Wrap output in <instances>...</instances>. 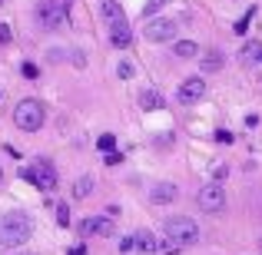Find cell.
<instances>
[{
    "mask_svg": "<svg viewBox=\"0 0 262 255\" xmlns=\"http://www.w3.org/2000/svg\"><path fill=\"white\" fill-rule=\"evenodd\" d=\"M33 236V219L27 212H4L0 216V249H17Z\"/></svg>",
    "mask_w": 262,
    "mask_h": 255,
    "instance_id": "1",
    "label": "cell"
},
{
    "mask_svg": "<svg viewBox=\"0 0 262 255\" xmlns=\"http://www.w3.org/2000/svg\"><path fill=\"white\" fill-rule=\"evenodd\" d=\"M103 20H106V30H110V43L116 50H126L133 47V27H129L126 13L116 0H103Z\"/></svg>",
    "mask_w": 262,
    "mask_h": 255,
    "instance_id": "2",
    "label": "cell"
},
{
    "mask_svg": "<svg viewBox=\"0 0 262 255\" xmlns=\"http://www.w3.org/2000/svg\"><path fill=\"white\" fill-rule=\"evenodd\" d=\"M163 236H166L169 242H176L179 249H183V245H196L199 242V225H196V219H189V216H169L166 222H163Z\"/></svg>",
    "mask_w": 262,
    "mask_h": 255,
    "instance_id": "3",
    "label": "cell"
},
{
    "mask_svg": "<svg viewBox=\"0 0 262 255\" xmlns=\"http://www.w3.org/2000/svg\"><path fill=\"white\" fill-rule=\"evenodd\" d=\"M47 120V109L40 100H20L17 106H13V126L20 129V133H37L40 126H43Z\"/></svg>",
    "mask_w": 262,
    "mask_h": 255,
    "instance_id": "4",
    "label": "cell"
},
{
    "mask_svg": "<svg viewBox=\"0 0 262 255\" xmlns=\"http://www.w3.org/2000/svg\"><path fill=\"white\" fill-rule=\"evenodd\" d=\"M33 17H37L40 30H60V27H67V4L63 0H37Z\"/></svg>",
    "mask_w": 262,
    "mask_h": 255,
    "instance_id": "5",
    "label": "cell"
},
{
    "mask_svg": "<svg viewBox=\"0 0 262 255\" xmlns=\"http://www.w3.org/2000/svg\"><path fill=\"white\" fill-rule=\"evenodd\" d=\"M20 179L33 182L37 189H43V192H50L53 186H57V172H53V166L47 159H37V163H30V166H24V169H20Z\"/></svg>",
    "mask_w": 262,
    "mask_h": 255,
    "instance_id": "6",
    "label": "cell"
},
{
    "mask_svg": "<svg viewBox=\"0 0 262 255\" xmlns=\"http://www.w3.org/2000/svg\"><path fill=\"white\" fill-rule=\"evenodd\" d=\"M196 202H199V209L209 212V216L223 212L226 209V192H223V186H219V182L203 186V189H199V196H196Z\"/></svg>",
    "mask_w": 262,
    "mask_h": 255,
    "instance_id": "7",
    "label": "cell"
},
{
    "mask_svg": "<svg viewBox=\"0 0 262 255\" xmlns=\"http://www.w3.org/2000/svg\"><path fill=\"white\" fill-rule=\"evenodd\" d=\"M143 33H146L149 43H166V40H173L176 33H179V24H176V20H169V17H160V20H149V27Z\"/></svg>",
    "mask_w": 262,
    "mask_h": 255,
    "instance_id": "8",
    "label": "cell"
},
{
    "mask_svg": "<svg viewBox=\"0 0 262 255\" xmlns=\"http://www.w3.org/2000/svg\"><path fill=\"white\" fill-rule=\"evenodd\" d=\"M80 236H113V216H90L80 222Z\"/></svg>",
    "mask_w": 262,
    "mask_h": 255,
    "instance_id": "9",
    "label": "cell"
},
{
    "mask_svg": "<svg viewBox=\"0 0 262 255\" xmlns=\"http://www.w3.org/2000/svg\"><path fill=\"white\" fill-rule=\"evenodd\" d=\"M176 96H179V103H186V106H189V103H199V100L206 96V80H199V77H189L183 86L176 89Z\"/></svg>",
    "mask_w": 262,
    "mask_h": 255,
    "instance_id": "10",
    "label": "cell"
},
{
    "mask_svg": "<svg viewBox=\"0 0 262 255\" xmlns=\"http://www.w3.org/2000/svg\"><path fill=\"white\" fill-rule=\"evenodd\" d=\"M133 239H136V249L146 252V255H163V245H166L160 236H153V232H146V229H140Z\"/></svg>",
    "mask_w": 262,
    "mask_h": 255,
    "instance_id": "11",
    "label": "cell"
},
{
    "mask_svg": "<svg viewBox=\"0 0 262 255\" xmlns=\"http://www.w3.org/2000/svg\"><path fill=\"white\" fill-rule=\"evenodd\" d=\"M179 196V189L173 182H160V186H153V192H149V199H153L156 205H166V202H173V199Z\"/></svg>",
    "mask_w": 262,
    "mask_h": 255,
    "instance_id": "12",
    "label": "cell"
},
{
    "mask_svg": "<svg viewBox=\"0 0 262 255\" xmlns=\"http://www.w3.org/2000/svg\"><path fill=\"white\" fill-rule=\"evenodd\" d=\"M140 106L146 109V113H153V109L163 106V96L156 93V89H143V93H140Z\"/></svg>",
    "mask_w": 262,
    "mask_h": 255,
    "instance_id": "13",
    "label": "cell"
},
{
    "mask_svg": "<svg viewBox=\"0 0 262 255\" xmlns=\"http://www.w3.org/2000/svg\"><path fill=\"white\" fill-rule=\"evenodd\" d=\"M173 53H176L179 60H192L199 53V43H192V40H179V43L173 47Z\"/></svg>",
    "mask_w": 262,
    "mask_h": 255,
    "instance_id": "14",
    "label": "cell"
},
{
    "mask_svg": "<svg viewBox=\"0 0 262 255\" xmlns=\"http://www.w3.org/2000/svg\"><path fill=\"white\" fill-rule=\"evenodd\" d=\"M243 60L246 63H262V43L259 40H249V43L243 47Z\"/></svg>",
    "mask_w": 262,
    "mask_h": 255,
    "instance_id": "15",
    "label": "cell"
},
{
    "mask_svg": "<svg viewBox=\"0 0 262 255\" xmlns=\"http://www.w3.org/2000/svg\"><path fill=\"white\" fill-rule=\"evenodd\" d=\"M90 192H93V176H80L73 182V199H86Z\"/></svg>",
    "mask_w": 262,
    "mask_h": 255,
    "instance_id": "16",
    "label": "cell"
},
{
    "mask_svg": "<svg viewBox=\"0 0 262 255\" xmlns=\"http://www.w3.org/2000/svg\"><path fill=\"white\" fill-rule=\"evenodd\" d=\"M203 70H206V73L223 70V53H219V50H209V53L203 57Z\"/></svg>",
    "mask_w": 262,
    "mask_h": 255,
    "instance_id": "17",
    "label": "cell"
},
{
    "mask_svg": "<svg viewBox=\"0 0 262 255\" xmlns=\"http://www.w3.org/2000/svg\"><path fill=\"white\" fill-rule=\"evenodd\" d=\"M96 146L103 149V153H110V149H116V136L113 133H106V136H100V140H96Z\"/></svg>",
    "mask_w": 262,
    "mask_h": 255,
    "instance_id": "18",
    "label": "cell"
},
{
    "mask_svg": "<svg viewBox=\"0 0 262 255\" xmlns=\"http://www.w3.org/2000/svg\"><path fill=\"white\" fill-rule=\"evenodd\" d=\"M252 13H256V10H246V13H243V20H236V27H232V30H236V33H246V30H249Z\"/></svg>",
    "mask_w": 262,
    "mask_h": 255,
    "instance_id": "19",
    "label": "cell"
},
{
    "mask_svg": "<svg viewBox=\"0 0 262 255\" xmlns=\"http://www.w3.org/2000/svg\"><path fill=\"white\" fill-rule=\"evenodd\" d=\"M166 4H169V0H149V4L143 7V13H146V17H153V13H156V10H163Z\"/></svg>",
    "mask_w": 262,
    "mask_h": 255,
    "instance_id": "20",
    "label": "cell"
},
{
    "mask_svg": "<svg viewBox=\"0 0 262 255\" xmlns=\"http://www.w3.org/2000/svg\"><path fill=\"white\" fill-rule=\"evenodd\" d=\"M57 222L60 225H70V209H67V205H57Z\"/></svg>",
    "mask_w": 262,
    "mask_h": 255,
    "instance_id": "21",
    "label": "cell"
},
{
    "mask_svg": "<svg viewBox=\"0 0 262 255\" xmlns=\"http://www.w3.org/2000/svg\"><path fill=\"white\" fill-rule=\"evenodd\" d=\"M116 73H120L123 80H129V77H133V63H129V60H123V63H120V70H116Z\"/></svg>",
    "mask_w": 262,
    "mask_h": 255,
    "instance_id": "22",
    "label": "cell"
},
{
    "mask_svg": "<svg viewBox=\"0 0 262 255\" xmlns=\"http://www.w3.org/2000/svg\"><path fill=\"white\" fill-rule=\"evenodd\" d=\"M120 163H123V153L110 149V153H106V166H120Z\"/></svg>",
    "mask_w": 262,
    "mask_h": 255,
    "instance_id": "23",
    "label": "cell"
},
{
    "mask_svg": "<svg viewBox=\"0 0 262 255\" xmlns=\"http://www.w3.org/2000/svg\"><path fill=\"white\" fill-rule=\"evenodd\" d=\"M10 40H13L10 27H7V24H0V43H10Z\"/></svg>",
    "mask_w": 262,
    "mask_h": 255,
    "instance_id": "24",
    "label": "cell"
},
{
    "mask_svg": "<svg viewBox=\"0 0 262 255\" xmlns=\"http://www.w3.org/2000/svg\"><path fill=\"white\" fill-rule=\"evenodd\" d=\"M129 249H136V239H133V236H129V239H123V242H120V252H129Z\"/></svg>",
    "mask_w": 262,
    "mask_h": 255,
    "instance_id": "25",
    "label": "cell"
},
{
    "mask_svg": "<svg viewBox=\"0 0 262 255\" xmlns=\"http://www.w3.org/2000/svg\"><path fill=\"white\" fill-rule=\"evenodd\" d=\"M216 140H219V143H232V133H229V129H219Z\"/></svg>",
    "mask_w": 262,
    "mask_h": 255,
    "instance_id": "26",
    "label": "cell"
},
{
    "mask_svg": "<svg viewBox=\"0 0 262 255\" xmlns=\"http://www.w3.org/2000/svg\"><path fill=\"white\" fill-rule=\"evenodd\" d=\"M24 77L33 80V77H37V66H33V63H24Z\"/></svg>",
    "mask_w": 262,
    "mask_h": 255,
    "instance_id": "27",
    "label": "cell"
},
{
    "mask_svg": "<svg viewBox=\"0 0 262 255\" xmlns=\"http://www.w3.org/2000/svg\"><path fill=\"white\" fill-rule=\"evenodd\" d=\"M67 255H86V245H73V249L67 252Z\"/></svg>",
    "mask_w": 262,
    "mask_h": 255,
    "instance_id": "28",
    "label": "cell"
},
{
    "mask_svg": "<svg viewBox=\"0 0 262 255\" xmlns=\"http://www.w3.org/2000/svg\"><path fill=\"white\" fill-rule=\"evenodd\" d=\"M0 179H4V169H0Z\"/></svg>",
    "mask_w": 262,
    "mask_h": 255,
    "instance_id": "29",
    "label": "cell"
},
{
    "mask_svg": "<svg viewBox=\"0 0 262 255\" xmlns=\"http://www.w3.org/2000/svg\"><path fill=\"white\" fill-rule=\"evenodd\" d=\"M0 4H4V0H0Z\"/></svg>",
    "mask_w": 262,
    "mask_h": 255,
    "instance_id": "30",
    "label": "cell"
}]
</instances>
